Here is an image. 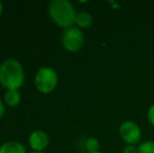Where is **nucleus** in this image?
<instances>
[{
    "label": "nucleus",
    "mask_w": 154,
    "mask_h": 153,
    "mask_svg": "<svg viewBox=\"0 0 154 153\" xmlns=\"http://www.w3.org/2000/svg\"><path fill=\"white\" fill-rule=\"evenodd\" d=\"M119 133L123 141L127 143V145H136L140 143L142 137V131L140 127L132 121H126L122 123L119 129Z\"/></svg>",
    "instance_id": "39448f33"
},
{
    "label": "nucleus",
    "mask_w": 154,
    "mask_h": 153,
    "mask_svg": "<svg viewBox=\"0 0 154 153\" xmlns=\"http://www.w3.org/2000/svg\"><path fill=\"white\" fill-rule=\"evenodd\" d=\"M62 45L69 53H77L83 46L85 37L83 32L78 27H70L63 32L62 34Z\"/></svg>",
    "instance_id": "20e7f679"
},
{
    "label": "nucleus",
    "mask_w": 154,
    "mask_h": 153,
    "mask_svg": "<svg viewBox=\"0 0 154 153\" xmlns=\"http://www.w3.org/2000/svg\"><path fill=\"white\" fill-rule=\"evenodd\" d=\"M123 153H138V149L135 145H126L123 149Z\"/></svg>",
    "instance_id": "f8f14e48"
},
{
    "label": "nucleus",
    "mask_w": 154,
    "mask_h": 153,
    "mask_svg": "<svg viewBox=\"0 0 154 153\" xmlns=\"http://www.w3.org/2000/svg\"><path fill=\"white\" fill-rule=\"evenodd\" d=\"M4 104L10 107H16L21 101V94L18 90H6L3 96Z\"/></svg>",
    "instance_id": "1a4fd4ad"
},
{
    "label": "nucleus",
    "mask_w": 154,
    "mask_h": 153,
    "mask_svg": "<svg viewBox=\"0 0 154 153\" xmlns=\"http://www.w3.org/2000/svg\"><path fill=\"white\" fill-rule=\"evenodd\" d=\"M75 23L81 29H88L92 24V16L88 12H85V11L78 12L77 15H75Z\"/></svg>",
    "instance_id": "6e6552de"
},
{
    "label": "nucleus",
    "mask_w": 154,
    "mask_h": 153,
    "mask_svg": "<svg viewBox=\"0 0 154 153\" xmlns=\"http://www.w3.org/2000/svg\"><path fill=\"white\" fill-rule=\"evenodd\" d=\"M85 148L88 151V153H93V152H97L100 149V143L95 137H89L87 139L85 144Z\"/></svg>",
    "instance_id": "9d476101"
},
{
    "label": "nucleus",
    "mask_w": 154,
    "mask_h": 153,
    "mask_svg": "<svg viewBox=\"0 0 154 153\" xmlns=\"http://www.w3.org/2000/svg\"><path fill=\"white\" fill-rule=\"evenodd\" d=\"M29 144L34 151L41 152L47 148L49 144V137L45 131H32L29 136Z\"/></svg>",
    "instance_id": "423d86ee"
},
{
    "label": "nucleus",
    "mask_w": 154,
    "mask_h": 153,
    "mask_svg": "<svg viewBox=\"0 0 154 153\" xmlns=\"http://www.w3.org/2000/svg\"><path fill=\"white\" fill-rule=\"evenodd\" d=\"M148 120H149V122L151 123V125L154 126V104L148 110Z\"/></svg>",
    "instance_id": "ddd939ff"
},
{
    "label": "nucleus",
    "mask_w": 154,
    "mask_h": 153,
    "mask_svg": "<svg viewBox=\"0 0 154 153\" xmlns=\"http://www.w3.org/2000/svg\"><path fill=\"white\" fill-rule=\"evenodd\" d=\"M0 153H26V149L20 142L8 141L0 146Z\"/></svg>",
    "instance_id": "0eeeda50"
},
{
    "label": "nucleus",
    "mask_w": 154,
    "mask_h": 153,
    "mask_svg": "<svg viewBox=\"0 0 154 153\" xmlns=\"http://www.w3.org/2000/svg\"><path fill=\"white\" fill-rule=\"evenodd\" d=\"M4 112H5V106H4V103L0 100V118L3 116Z\"/></svg>",
    "instance_id": "4468645a"
},
{
    "label": "nucleus",
    "mask_w": 154,
    "mask_h": 153,
    "mask_svg": "<svg viewBox=\"0 0 154 153\" xmlns=\"http://www.w3.org/2000/svg\"><path fill=\"white\" fill-rule=\"evenodd\" d=\"M58 85V75L54 68L43 66L35 75V86L41 93H51Z\"/></svg>",
    "instance_id": "7ed1b4c3"
},
{
    "label": "nucleus",
    "mask_w": 154,
    "mask_h": 153,
    "mask_svg": "<svg viewBox=\"0 0 154 153\" xmlns=\"http://www.w3.org/2000/svg\"><path fill=\"white\" fill-rule=\"evenodd\" d=\"M137 149L138 153H154V142H144V143L140 144Z\"/></svg>",
    "instance_id": "9b49d317"
},
{
    "label": "nucleus",
    "mask_w": 154,
    "mask_h": 153,
    "mask_svg": "<svg viewBox=\"0 0 154 153\" xmlns=\"http://www.w3.org/2000/svg\"><path fill=\"white\" fill-rule=\"evenodd\" d=\"M31 153H45V152H43V151H41V152H38V151H32Z\"/></svg>",
    "instance_id": "dca6fc26"
},
{
    "label": "nucleus",
    "mask_w": 154,
    "mask_h": 153,
    "mask_svg": "<svg viewBox=\"0 0 154 153\" xmlns=\"http://www.w3.org/2000/svg\"><path fill=\"white\" fill-rule=\"evenodd\" d=\"M48 14L58 26L67 29L75 24L77 13L68 0H53L48 3Z\"/></svg>",
    "instance_id": "f03ea898"
},
{
    "label": "nucleus",
    "mask_w": 154,
    "mask_h": 153,
    "mask_svg": "<svg viewBox=\"0 0 154 153\" xmlns=\"http://www.w3.org/2000/svg\"><path fill=\"white\" fill-rule=\"evenodd\" d=\"M93 153H102V152H100V151H97V152H93Z\"/></svg>",
    "instance_id": "f3484780"
},
{
    "label": "nucleus",
    "mask_w": 154,
    "mask_h": 153,
    "mask_svg": "<svg viewBox=\"0 0 154 153\" xmlns=\"http://www.w3.org/2000/svg\"><path fill=\"white\" fill-rule=\"evenodd\" d=\"M2 12H3V4H2V2L0 1V16H1Z\"/></svg>",
    "instance_id": "2eb2a0df"
},
{
    "label": "nucleus",
    "mask_w": 154,
    "mask_h": 153,
    "mask_svg": "<svg viewBox=\"0 0 154 153\" xmlns=\"http://www.w3.org/2000/svg\"><path fill=\"white\" fill-rule=\"evenodd\" d=\"M24 79V70L18 60L10 58L0 64V84L8 90H18Z\"/></svg>",
    "instance_id": "f257e3e1"
}]
</instances>
